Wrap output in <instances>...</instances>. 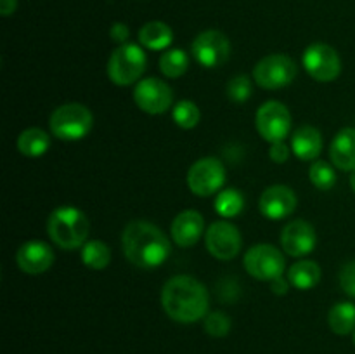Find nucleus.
Segmentation results:
<instances>
[{"label":"nucleus","mask_w":355,"mask_h":354,"mask_svg":"<svg viewBox=\"0 0 355 354\" xmlns=\"http://www.w3.org/2000/svg\"><path fill=\"white\" fill-rule=\"evenodd\" d=\"M225 183V167L215 156H205L194 162L187 172V186L196 196H211Z\"/></svg>","instance_id":"nucleus-8"},{"label":"nucleus","mask_w":355,"mask_h":354,"mask_svg":"<svg viewBox=\"0 0 355 354\" xmlns=\"http://www.w3.org/2000/svg\"><path fill=\"white\" fill-rule=\"evenodd\" d=\"M297 76V65L290 56L269 54L260 59L253 68V80L257 85L267 90L288 87Z\"/></svg>","instance_id":"nucleus-7"},{"label":"nucleus","mask_w":355,"mask_h":354,"mask_svg":"<svg viewBox=\"0 0 355 354\" xmlns=\"http://www.w3.org/2000/svg\"><path fill=\"white\" fill-rule=\"evenodd\" d=\"M208 290L196 278L179 274L170 278L162 290L163 311L177 323L205 319L208 312Z\"/></svg>","instance_id":"nucleus-1"},{"label":"nucleus","mask_w":355,"mask_h":354,"mask_svg":"<svg viewBox=\"0 0 355 354\" xmlns=\"http://www.w3.org/2000/svg\"><path fill=\"white\" fill-rule=\"evenodd\" d=\"M189 68V56L182 49H168L159 58V69L168 78H179Z\"/></svg>","instance_id":"nucleus-26"},{"label":"nucleus","mask_w":355,"mask_h":354,"mask_svg":"<svg viewBox=\"0 0 355 354\" xmlns=\"http://www.w3.org/2000/svg\"><path fill=\"white\" fill-rule=\"evenodd\" d=\"M350 187H352V191L355 193V170L352 172V176H350Z\"/></svg>","instance_id":"nucleus-36"},{"label":"nucleus","mask_w":355,"mask_h":354,"mask_svg":"<svg viewBox=\"0 0 355 354\" xmlns=\"http://www.w3.org/2000/svg\"><path fill=\"white\" fill-rule=\"evenodd\" d=\"M82 262L89 269H106L111 262V250L101 239H90L82 246Z\"/></svg>","instance_id":"nucleus-24"},{"label":"nucleus","mask_w":355,"mask_h":354,"mask_svg":"<svg viewBox=\"0 0 355 354\" xmlns=\"http://www.w3.org/2000/svg\"><path fill=\"white\" fill-rule=\"evenodd\" d=\"M205 332L215 339H222L231 332V318L222 311H214L205 316Z\"/></svg>","instance_id":"nucleus-29"},{"label":"nucleus","mask_w":355,"mask_h":354,"mask_svg":"<svg viewBox=\"0 0 355 354\" xmlns=\"http://www.w3.org/2000/svg\"><path fill=\"white\" fill-rule=\"evenodd\" d=\"M329 158L343 172L355 170V128L345 127L335 135L329 146Z\"/></svg>","instance_id":"nucleus-18"},{"label":"nucleus","mask_w":355,"mask_h":354,"mask_svg":"<svg viewBox=\"0 0 355 354\" xmlns=\"http://www.w3.org/2000/svg\"><path fill=\"white\" fill-rule=\"evenodd\" d=\"M207 250L218 260H231L239 253L243 246V238L239 229L229 221L211 222L205 233Z\"/></svg>","instance_id":"nucleus-12"},{"label":"nucleus","mask_w":355,"mask_h":354,"mask_svg":"<svg viewBox=\"0 0 355 354\" xmlns=\"http://www.w3.org/2000/svg\"><path fill=\"white\" fill-rule=\"evenodd\" d=\"M288 280L297 290H311L321 281V266L314 260H297L288 269Z\"/></svg>","instance_id":"nucleus-22"},{"label":"nucleus","mask_w":355,"mask_h":354,"mask_svg":"<svg viewBox=\"0 0 355 354\" xmlns=\"http://www.w3.org/2000/svg\"><path fill=\"white\" fill-rule=\"evenodd\" d=\"M89 219L80 208L59 207L52 210L47 219V233L52 243L62 250H75L87 243L89 236Z\"/></svg>","instance_id":"nucleus-3"},{"label":"nucleus","mask_w":355,"mask_h":354,"mask_svg":"<svg viewBox=\"0 0 355 354\" xmlns=\"http://www.w3.org/2000/svg\"><path fill=\"white\" fill-rule=\"evenodd\" d=\"M309 179H311V183L314 184L318 189L329 191L336 184L335 169H333L328 162L315 160L311 165V169H309Z\"/></svg>","instance_id":"nucleus-28"},{"label":"nucleus","mask_w":355,"mask_h":354,"mask_svg":"<svg viewBox=\"0 0 355 354\" xmlns=\"http://www.w3.org/2000/svg\"><path fill=\"white\" fill-rule=\"evenodd\" d=\"M291 151L298 160L312 162L322 151V135L312 125H302L291 135Z\"/></svg>","instance_id":"nucleus-19"},{"label":"nucleus","mask_w":355,"mask_h":354,"mask_svg":"<svg viewBox=\"0 0 355 354\" xmlns=\"http://www.w3.org/2000/svg\"><path fill=\"white\" fill-rule=\"evenodd\" d=\"M340 287L349 297L355 298V260H350L340 271Z\"/></svg>","instance_id":"nucleus-31"},{"label":"nucleus","mask_w":355,"mask_h":354,"mask_svg":"<svg viewBox=\"0 0 355 354\" xmlns=\"http://www.w3.org/2000/svg\"><path fill=\"white\" fill-rule=\"evenodd\" d=\"M227 97L232 103H245L252 96V82H250V76L246 75H236L232 76L227 82Z\"/></svg>","instance_id":"nucleus-30"},{"label":"nucleus","mask_w":355,"mask_h":354,"mask_svg":"<svg viewBox=\"0 0 355 354\" xmlns=\"http://www.w3.org/2000/svg\"><path fill=\"white\" fill-rule=\"evenodd\" d=\"M134 101L144 113L162 115L172 108V87L156 76H149L137 82L134 89Z\"/></svg>","instance_id":"nucleus-13"},{"label":"nucleus","mask_w":355,"mask_h":354,"mask_svg":"<svg viewBox=\"0 0 355 354\" xmlns=\"http://www.w3.org/2000/svg\"><path fill=\"white\" fill-rule=\"evenodd\" d=\"M191 51L203 68H217L231 56V42L222 31L207 30L194 38Z\"/></svg>","instance_id":"nucleus-11"},{"label":"nucleus","mask_w":355,"mask_h":354,"mask_svg":"<svg viewBox=\"0 0 355 354\" xmlns=\"http://www.w3.org/2000/svg\"><path fill=\"white\" fill-rule=\"evenodd\" d=\"M172 118L173 121H175L177 127L184 128V130H189V128H194L200 124V108H198V104L193 103V101H179V103L173 106Z\"/></svg>","instance_id":"nucleus-27"},{"label":"nucleus","mask_w":355,"mask_h":354,"mask_svg":"<svg viewBox=\"0 0 355 354\" xmlns=\"http://www.w3.org/2000/svg\"><path fill=\"white\" fill-rule=\"evenodd\" d=\"M305 69L314 80L322 83L333 82L342 73V59L338 52L328 44H311L302 58Z\"/></svg>","instance_id":"nucleus-10"},{"label":"nucleus","mask_w":355,"mask_h":354,"mask_svg":"<svg viewBox=\"0 0 355 354\" xmlns=\"http://www.w3.org/2000/svg\"><path fill=\"white\" fill-rule=\"evenodd\" d=\"M290 280L284 276H279L276 278V280L270 281V290H272V294L276 295H284L288 294V290H290Z\"/></svg>","instance_id":"nucleus-34"},{"label":"nucleus","mask_w":355,"mask_h":354,"mask_svg":"<svg viewBox=\"0 0 355 354\" xmlns=\"http://www.w3.org/2000/svg\"><path fill=\"white\" fill-rule=\"evenodd\" d=\"M125 257L141 269L159 267L170 255V242L158 226L148 221H132L121 233Z\"/></svg>","instance_id":"nucleus-2"},{"label":"nucleus","mask_w":355,"mask_h":354,"mask_svg":"<svg viewBox=\"0 0 355 354\" xmlns=\"http://www.w3.org/2000/svg\"><path fill=\"white\" fill-rule=\"evenodd\" d=\"M352 340H354V346H355V330L352 332Z\"/></svg>","instance_id":"nucleus-37"},{"label":"nucleus","mask_w":355,"mask_h":354,"mask_svg":"<svg viewBox=\"0 0 355 354\" xmlns=\"http://www.w3.org/2000/svg\"><path fill=\"white\" fill-rule=\"evenodd\" d=\"M328 325L336 335H349L355 330V304L338 302L329 309Z\"/></svg>","instance_id":"nucleus-23"},{"label":"nucleus","mask_w":355,"mask_h":354,"mask_svg":"<svg viewBox=\"0 0 355 354\" xmlns=\"http://www.w3.org/2000/svg\"><path fill=\"white\" fill-rule=\"evenodd\" d=\"M146 65H148V56H146L144 49L141 45L127 42L123 45H118L113 54L110 56L107 76L114 85H132L146 71Z\"/></svg>","instance_id":"nucleus-5"},{"label":"nucleus","mask_w":355,"mask_h":354,"mask_svg":"<svg viewBox=\"0 0 355 354\" xmlns=\"http://www.w3.org/2000/svg\"><path fill=\"white\" fill-rule=\"evenodd\" d=\"M297 194L291 187L284 186V184H274L260 194V214L269 221H281L293 214L297 208Z\"/></svg>","instance_id":"nucleus-14"},{"label":"nucleus","mask_w":355,"mask_h":354,"mask_svg":"<svg viewBox=\"0 0 355 354\" xmlns=\"http://www.w3.org/2000/svg\"><path fill=\"white\" fill-rule=\"evenodd\" d=\"M16 264L23 273L37 276L51 269L54 264V250L49 243L40 239H30L23 243L16 252Z\"/></svg>","instance_id":"nucleus-16"},{"label":"nucleus","mask_w":355,"mask_h":354,"mask_svg":"<svg viewBox=\"0 0 355 354\" xmlns=\"http://www.w3.org/2000/svg\"><path fill=\"white\" fill-rule=\"evenodd\" d=\"M318 245V235L311 222L297 221L288 222L281 233V246L291 257H305Z\"/></svg>","instance_id":"nucleus-15"},{"label":"nucleus","mask_w":355,"mask_h":354,"mask_svg":"<svg viewBox=\"0 0 355 354\" xmlns=\"http://www.w3.org/2000/svg\"><path fill=\"white\" fill-rule=\"evenodd\" d=\"M257 130L267 142H281L290 135L291 113L279 101H267L259 108L255 117Z\"/></svg>","instance_id":"nucleus-9"},{"label":"nucleus","mask_w":355,"mask_h":354,"mask_svg":"<svg viewBox=\"0 0 355 354\" xmlns=\"http://www.w3.org/2000/svg\"><path fill=\"white\" fill-rule=\"evenodd\" d=\"M173 40V31L163 21H149L139 30V42L149 51H165Z\"/></svg>","instance_id":"nucleus-20"},{"label":"nucleus","mask_w":355,"mask_h":354,"mask_svg":"<svg viewBox=\"0 0 355 354\" xmlns=\"http://www.w3.org/2000/svg\"><path fill=\"white\" fill-rule=\"evenodd\" d=\"M173 242L182 248H189L194 246L205 233V219L200 212L196 210H184L173 219L172 228Z\"/></svg>","instance_id":"nucleus-17"},{"label":"nucleus","mask_w":355,"mask_h":354,"mask_svg":"<svg viewBox=\"0 0 355 354\" xmlns=\"http://www.w3.org/2000/svg\"><path fill=\"white\" fill-rule=\"evenodd\" d=\"M128 35H130V31H128L127 24H123V23H114L110 30L111 40L116 42V44H120V45L127 44Z\"/></svg>","instance_id":"nucleus-33"},{"label":"nucleus","mask_w":355,"mask_h":354,"mask_svg":"<svg viewBox=\"0 0 355 354\" xmlns=\"http://www.w3.org/2000/svg\"><path fill=\"white\" fill-rule=\"evenodd\" d=\"M49 125L52 135L61 141H80L92 130L94 117L83 104L66 103L52 111Z\"/></svg>","instance_id":"nucleus-4"},{"label":"nucleus","mask_w":355,"mask_h":354,"mask_svg":"<svg viewBox=\"0 0 355 354\" xmlns=\"http://www.w3.org/2000/svg\"><path fill=\"white\" fill-rule=\"evenodd\" d=\"M269 156L274 163H279L281 165V163L288 162V158H290V146L284 141L274 142V144H270Z\"/></svg>","instance_id":"nucleus-32"},{"label":"nucleus","mask_w":355,"mask_h":354,"mask_svg":"<svg viewBox=\"0 0 355 354\" xmlns=\"http://www.w3.org/2000/svg\"><path fill=\"white\" fill-rule=\"evenodd\" d=\"M245 208V196L239 189L234 187H227V189L218 191L217 198H215V210L220 217L232 219L239 215Z\"/></svg>","instance_id":"nucleus-25"},{"label":"nucleus","mask_w":355,"mask_h":354,"mask_svg":"<svg viewBox=\"0 0 355 354\" xmlns=\"http://www.w3.org/2000/svg\"><path fill=\"white\" fill-rule=\"evenodd\" d=\"M17 0H0V12L2 16H10L16 10Z\"/></svg>","instance_id":"nucleus-35"},{"label":"nucleus","mask_w":355,"mask_h":354,"mask_svg":"<svg viewBox=\"0 0 355 354\" xmlns=\"http://www.w3.org/2000/svg\"><path fill=\"white\" fill-rule=\"evenodd\" d=\"M245 269L250 276L260 281H272L276 278L283 276L286 260L281 250L270 243H259L253 245L248 252L245 253Z\"/></svg>","instance_id":"nucleus-6"},{"label":"nucleus","mask_w":355,"mask_h":354,"mask_svg":"<svg viewBox=\"0 0 355 354\" xmlns=\"http://www.w3.org/2000/svg\"><path fill=\"white\" fill-rule=\"evenodd\" d=\"M17 149L21 155L28 156V158H38V156L45 155L51 148V137L45 130L38 127L24 128L19 135H17Z\"/></svg>","instance_id":"nucleus-21"}]
</instances>
